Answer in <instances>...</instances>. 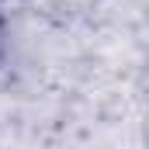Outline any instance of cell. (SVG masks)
<instances>
[{"label":"cell","mask_w":149,"mask_h":149,"mask_svg":"<svg viewBox=\"0 0 149 149\" xmlns=\"http://www.w3.org/2000/svg\"><path fill=\"white\" fill-rule=\"evenodd\" d=\"M3 35H7V17H3V10H0V52H3Z\"/></svg>","instance_id":"6da1fadb"}]
</instances>
